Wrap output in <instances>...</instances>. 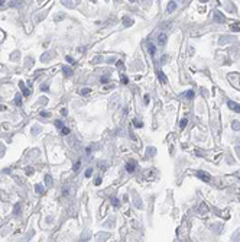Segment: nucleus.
I'll list each match as a JSON object with an SVG mask.
<instances>
[{"label": "nucleus", "instance_id": "27", "mask_svg": "<svg viewBox=\"0 0 240 242\" xmlns=\"http://www.w3.org/2000/svg\"><path fill=\"white\" fill-rule=\"evenodd\" d=\"M2 3H3V0H0V5H2Z\"/></svg>", "mask_w": 240, "mask_h": 242}, {"label": "nucleus", "instance_id": "24", "mask_svg": "<svg viewBox=\"0 0 240 242\" xmlns=\"http://www.w3.org/2000/svg\"><path fill=\"white\" fill-rule=\"evenodd\" d=\"M85 176H87V177L91 176V170H87V173H85Z\"/></svg>", "mask_w": 240, "mask_h": 242}, {"label": "nucleus", "instance_id": "6", "mask_svg": "<svg viewBox=\"0 0 240 242\" xmlns=\"http://www.w3.org/2000/svg\"><path fill=\"white\" fill-rule=\"evenodd\" d=\"M35 190H36V193H39V194H42L43 193V187L42 186H39V184L35 186Z\"/></svg>", "mask_w": 240, "mask_h": 242}, {"label": "nucleus", "instance_id": "26", "mask_svg": "<svg viewBox=\"0 0 240 242\" xmlns=\"http://www.w3.org/2000/svg\"><path fill=\"white\" fill-rule=\"evenodd\" d=\"M187 96H188V97H193L194 93H193V91H188V93H187Z\"/></svg>", "mask_w": 240, "mask_h": 242}, {"label": "nucleus", "instance_id": "21", "mask_svg": "<svg viewBox=\"0 0 240 242\" xmlns=\"http://www.w3.org/2000/svg\"><path fill=\"white\" fill-rule=\"evenodd\" d=\"M67 60H68V61H70L71 64H75V61H74V60H72V58H71V57H67Z\"/></svg>", "mask_w": 240, "mask_h": 242}, {"label": "nucleus", "instance_id": "9", "mask_svg": "<svg viewBox=\"0 0 240 242\" xmlns=\"http://www.w3.org/2000/svg\"><path fill=\"white\" fill-rule=\"evenodd\" d=\"M61 133H64V135H68V133H70V129L64 126V128H61Z\"/></svg>", "mask_w": 240, "mask_h": 242}, {"label": "nucleus", "instance_id": "19", "mask_svg": "<svg viewBox=\"0 0 240 242\" xmlns=\"http://www.w3.org/2000/svg\"><path fill=\"white\" fill-rule=\"evenodd\" d=\"M185 125H187V119H184L182 122H181V128H184V126H185Z\"/></svg>", "mask_w": 240, "mask_h": 242}, {"label": "nucleus", "instance_id": "17", "mask_svg": "<svg viewBox=\"0 0 240 242\" xmlns=\"http://www.w3.org/2000/svg\"><path fill=\"white\" fill-rule=\"evenodd\" d=\"M174 9H175V5H174V3H171V5H169V9H168V10H169V12H172Z\"/></svg>", "mask_w": 240, "mask_h": 242}, {"label": "nucleus", "instance_id": "5", "mask_svg": "<svg viewBox=\"0 0 240 242\" xmlns=\"http://www.w3.org/2000/svg\"><path fill=\"white\" fill-rule=\"evenodd\" d=\"M20 87H22V90H23V96H26V97H28V96L31 94V90H29V89H26V87H25V86H23V83H20Z\"/></svg>", "mask_w": 240, "mask_h": 242}, {"label": "nucleus", "instance_id": "15", "mask_svg": "<svg viewBox=\"0 0 240 242\" xmlns=\"http://www.w3.org/2000/svg\"><path fill=\"white\" fill-rule=\"evenodd\" d=\"M100 183H101V178H96L94 184H96V186H100Z\"/></svg>", "mask_w": 240, "mask_h": 242}, {"label": "nucleus", "instance_id": "22", "mask_svg": "<svg viewBox=\"0 0 240 242\" xmlns=\"http://www.w3.org/2000/svg\"><path fill=\"white\" fill-rule=\"evenodd\" d=\"M117 67H119V70H120V68L123 70V62H117Z\"/></svg>", "mask_w": 240, "mask_h": 242}, {"label": "nucleus", "instance_id": "25", "mask_svg": "<svg viewBox=\"0 0 240 242\" xmlns=\"http://www.w3.org/2000/svg\"><path fill=\"white\" fill-rule=\"evenodd\" d=\"M149 49H151V52H152V54H155V48L152 47V45H151V47H149Z\"/></svg>", "mask_w": 240, "mask_h": 242}, {"label": "nucleus", "instance_id": "1", "mask_svg": "<svg viewBox=\"0 0 240 242\" xmlns=\"http://www.w3.org/2000/svg\"><path fill=\"white\" fill-rule=\"evenodd\" d=\"M197 177L198 178H201L202 181H205V183H210V181H211V176H210L208 173H205V171H198Z\"/></svg>", "mask_w": 240, "mask_h": 242}, {"label": "nucleus", "instance_id": "11", "mask_svg": "<svg viewBox=\"0 0 240 242\" xmlns=\"http://www.w3.org/2000/svg\"><path fill=\"white\" fill-rule=\"evenodd\" d=\"M45 180H47V186H52V178L49 176H47V178H45Z\"/></svg>", "mask_w": 240, "mask_h": 242}, {"label": "nucleus", "instance_id": "20", "mask_svg": "<svg viewBox=\"0 0 240 242\" xmlns=\"http://www.w3.org/2000/svg\"><path fill=\"white\" fill-rule=\"evenodd\" d=\"M32 173H33V171H32V168H26V174H29V176H31Z\"/></svg>", "mask_w": 240, "mask_h": 242}, {"label": "nucleus", "instance_id": "23", "mask_svg": "<svg viewBox=\"0 0 240 242\" xmlns=\"http://www.w3.org/2000/svg\"><path fill=\"white\" fill-rule=\"evenodd\" d=\"M61 115H62V116H67V110H65V109H62V110H61Z\"/></svg>", "mask_w": 240, "mask_h": 242}, {"label": "nucleus", "instance_id": "3", "mask_svg": "<svg viewBox=\"0 0 240 242\" xmlns=\"http://www.w3.org/2000/svg\"><path fill=\"white\" fill-rule=\"evenodd\" d=\"M14 103H16V106H20V105H22V96H20V94H16V96H14Z\"/></svg>", "mask_w": 240, "mask_h": 242}, {"label": "nucleus", "instance_id": "16", "mask_svg": "<svg viewBox=\"0 0 240 242\" xmlns=\"http://www.w3.org/2000/svg\"><path fill=\"white\" fill-rule=\"evenodd\" d=\"M233 128H234V129H240V125H239V122H234V125H233Z\"/></svg>", "mask_w": 240, "mask_h": 242}, {"label": "nucleus", "instance_id": "2", "mask_svg": "<svg viewBox=\"0 0 240 242\" xmlns=\"http://www.w3.org/2000/svg\"><path fill=\"white\" fill-rule=\"evenodd\" d=\"M229 107L240 113V105H237V103H234V102H229Z\"/></svg>", "mask_w": 240, "mask_h": 242}, {"label": "nucleus", "instance_id": "28", "mask_svg": "<svg viewBox=\"0 0 240 242\" xmlns=\"http://www.w3.org/2000/svg\"><path fill=\"white\" fill-rule=\"evenodd\" d=\"M0 109H2V106H0Z\"/></svg>", "mask_w": 240, "mask_h": 242}, {"label": "nucleus", "instance_id": "10", "mask_svg": "<svg viewBox=\"0 0 240 242\" xmlns=\"http://www.w3.org/2000/svg\"><path fill=\"white\" fill-rule=\"evenodd\" d=\"M158 76H159V80L164 83L165 81V76H164V73H161V71H158Z\"/></svg>", "mask_w": 240, "mask_h": 242}, {"label": "nucleus", "instance_id": "7", "mask_svg": "<svg viewBox=\"0 0 240 242\" xmlns=\"http://www.w3.org/2000/svg\"><path fill=\"white\" fill-rule=\"evenodd\" d=\"M62 71L65 73L67 76H71V73H72V71L70 70V68H68V67H62Z\"/></svg>", "mask_w": 240, "mask_h": 242}, {"label": "nucleus", "instance_id": "8", "mask_svg": "<svg viewBox=\"0 0 240 242\" xmlns=\"http://www.w3.org/2000/svg\"><path fill=\"white\" fill-rule=\"evenodd\" d=\"M55 126H57V128H64V123H62L61 120H55Z\"/></svg>", "mask_w": 240, "mask_h": 242}, {"label": "nucleus", "instance_id": "13", "mask_svg": "<svg viewBox=\"0 0 240 242\" xmlns=\"http://www.w3.org/2000/svg\"><path fill=\"white\" fill-rule=\"evenodd\" d=\"M135 126H136V128H140V126H142V123H140V122H139V120H135Z\"/></svg>", "mask_w": 240, "mask_h": 242}, {"label": "nucleus", "instance_id": "14", "mask_svg": "<svg viewBox=\"0 0 240 242\" xmlns=\"http://www.w3.org/2000/svg\"><path fill=\"white\" fill-rule=\"evenodd\" d=\"M164 41H165V35H161V36H159V42L164 44Z\"/></svg>", "mask_w": 240, "mask_h": 242}, {"label": "nucleus", "instance_id": "12", "mask_svg": "<svg viewBox=\"0 0 240 242\" xmlns=\"http://www.w3.org/2000/svg\"><path fill=\"white\" fill-rule=\"evenodd\" d=\"M80 93H81V94H88V93H90V89H83Z\"/></svg>", "mask_w": 240, "mask_h": 242}, {"label": "nucleus", "instance_id": "18", "mask_svg": "<svg viewBox=\"0 0 240 242\" xmlns=\"http://www.w3.org/2000/svg\"><path fill=\"white\" fill-rule=\"evenodd\" d=\"M41 115H42L43 118H48V116H49V113H48V112H41Z\"/></svg>", "mask_w": 240, "mask_h": 242}, {"label": "nucleus", "instance_id": "4", "mask_svg": "<svg viewBox=\"0 0 240 242\" xmlns=\"http://www.w3.org/2000/svg\"><path fill=\"white\" fill-rule=\"evenodd\" d=\"M135 167H136V164H135V162H129V164H127V171H129V173H133V171H135Z\"/></svg>", "mask_w": 240, "mask_h": 242}]
</instances>
